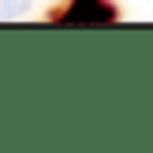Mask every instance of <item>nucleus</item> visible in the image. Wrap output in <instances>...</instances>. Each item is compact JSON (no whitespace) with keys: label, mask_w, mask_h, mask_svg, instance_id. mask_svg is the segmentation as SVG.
<instances>
[{"label":"nucleus","mask_w":153,"mask_h":153,"mask_svg":"<svg viewBox=\"0 0 153 153\" xmlns=\"http://www.w3.org/2000/svg\"><path fill=\"white\" fill-rule=\"evenodd\" d=\"M34 0H0V22H11V19H22L30 15Z\"/></svg>","instance_id":"nucleus-1"}]
</instances>
